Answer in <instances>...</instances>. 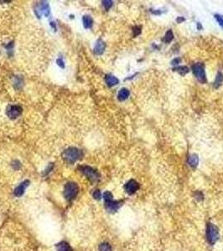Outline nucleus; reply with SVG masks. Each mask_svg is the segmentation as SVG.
I'll list each match as a JSON object with an SVG mask.
<instances>
[{
  "instance_id": "obj_1",
  "label": "nucleus",
  "mask_w": 223,
  "mask_h": 251,
  "mask_svg": "<svg viewBox=\"0 0 223 251\" xmlns=\"http://www.w3.org/2000/svg\"><path fill=\"white\" fill-rule=\"evenodd\" d=\"M63 158L65 161L68 162H74L77 161L78 159L82 157V152L81 150H79L77 148L71 147L68 148L67 150H65L63 152Z\"/></svg>"
},
{
  "instance_id": "obj_2",
  "label": "nucleus",
  "mask_w": 223,
  "mask_h": 251,
  "mask_svg": "<svg viewBox=\"0 0 223 251\" xmlns=\"http://www.w3.org/2000/svg\"><path fill=\"white\" fill-rule=\"evenodd\" d=\"M206 238L210 245H213L219 238V229L213 224L209 223L206 226Z\"/></svg>"
},
{
  "instance_id": "obj_3",
  "label": "nucleus",
  "mask_w": 223,
  "mask_h": 251,
  "mask_svg": "<svg viewBox=\"0 0 223 251\" xmlns=\"http://www.w3.org/2000/svg\"><path fill=\"white\" fill-rule=\"evenodd\" d=\"M192 71L194 73L195 76L196 77L199 82L204 84L206 82V76L205 72V66L202 63H197L195 64L192 66Z\"/></svg>"
},
{
  "instance_id": "obj_4",
  "label": "nucleus",
  "mask_w": 223,
  "mask_h": 251,
  "mask_svg": "<svg viewBox=\"0 0 223 251\" xmlns=\"http://www.w3.org/2000/svg\"><path fill=\"white\" fill-rule=\"evenodd\" d=\"M79 192L78 185L75 183H69L65 185L64 189V196L67 200H72L77 195Z\"/></svg>"
},
{
  "instance_id": "obj_5",
  "label": "nucleus",
  "mask_w": 223,
  "mask_h": 251,
  "mask_svg": "<svg viewBox=\"0 0 223 251\" xmlns=\"http://www.w3.org/2000/svg\"><path fill=\"white\" fill-rule=\"evenodd\" d=\"M81 173L84 174L88 179H90L91 182H97L99 179V177H100V175H99V173H98V172L97 170H95L92 167H88V166L81 167Z\"/></svg>"
},
{
  "instance_id": "obj_6",
  "label": "nucleus",
  "mask_w": 223,
  "mask_h": 251,
  "mask_svg": "<svg viewBox=\"0 0 223 251\" xmlns=\"http://www.w3.org/2000/svg\"><path fill=\"white\" fill-rule=\"evenodd\" d=\"M139 184L138 182H136L135 180L133 179H131L129 180L124 186V189L126 191L127 193H128L130 195H132L133 193H135L139 189Z\"/></svg>"
},
{
  "instance_id": "obj_7",
  "label": "nucleus",
  "mask_w": 223,
  "mask_h": 251,
  "mask_svg": "<svg viewBox=\"0 0 223 251\" xmlns=\"http://www.w3.org/2000/svg\"><path fill=\"white\" fill-rule=\"evenodd\" d=\"M22 112V108L20 106H10L7 109V116L10 119H15Z\"/></svg>"
},
{
  "instance_id": "obj_8",
  "label": "nucleus",
  "mask_w": 223,
  "mask_h": 251,
  "mask_svg": "<svg viewBox=\"0 0 223 251\" xmlns=\"http://www.w3.org/2000/svg\"><path fill=\"white\" fill-rule=\"evenodd\" d=\"M122 202L121 201H109V202H106V209L109 211V212H116L120 207L122 206Z\"/></svg>"
},
{
  "instance_id": "obj_9",
  "label": "nucleus",
  "mask_w": 223,
  "mask_h": 251,
  "mask_svg": "<svg viewBox=\"0 0 223 251\" xmlns=\"http://www.w3.org/2000/svg\"><path fill=\"white\" fill-rule=\"evenodd\" d=\"M106 48V45L102 39H98V41L97 42V44L95 45V48H94V52L97 54V55H102L105 50Z\"/></svg>"
},
{
  "instance_id": "obj_10",
  "label": "nucleus",
  "mask_w": 223,
  "mask_h": 251,
  "mask_svg": "<svg viewBox=\"0 0 223 251\" xmlns=\"http://www.w3.org/2000/svg\"><path fill=\"white\" fill-rule=\"evenodd\" d=\"M28 184H29V182H28V181H24V183L20 184V186H18V187L15 188V190H14V194H15V196L20 197L21 196V195H23V193H24V190H25V188L27 187V186H28Z\"/></svg>"
},
{
  "instance_id": "obj_11",
  "label": "nucleus",
  "mask_w": 223,
  "mask_h": 251,
  "mask_svg": "<svg viewBox=\"0 0 223 251\" xmlns=\"http://www.w3.org/2000/svg\"><path fill=\"white\" fill-rule=\"evenodd\" d=\"M188 163L192 167H197L198 163H199V158L196 154H191L189 156L188 158Z\"/></svg>"
},
{
  "instance_id": "obj_12",
  "label": "nucleus",
  "mask_w": 223,
  "mask_h": 251,
  "mask_svg": "<svg viewBox=\"0 0 223 251\" xmlns=\"http://www.w3.org/2000/svg\"><path fill=\"white\" fill-rule=\"evenodd\" d=\"M129 90L126 89V88H123L119 90L118 95H117V98L120 101H123V100H126L128 97L129 96Z\"/></svg>"
},
{
  "instance_id": "obj_13",
  "label": "nucleus",
  "mask_w": 223,
  "mask_h": 251,
  "mask_svg": "<svg viewBox=\"0 0 223 251\" xmlns=\"http://www.w3.org/2000/svg\"><path fill=\"white\" fill-rule=\"evenodd\" d=\"M106 82H107V85H109V86H113V85H115L117 84H118L119 81H118V79L115 77V76L111 75H107V76H106Z\"/></svg>"
},
{
  "instance_id": "obj_14",
  "label": "nucleus",
  "mask_w": 223,
  "mask_h": 251,
  "mask_svg": "<svg viewBox=\"0 0 223 251\" xmlns=\"http://www.w3.org/2000/svg\"><path fill=\"white\" fill-rule=\"evenodd\" d=\"M57 251H73L70 245L66 242H61L56 246Z\"/></svg>"
},
{
  "instance_id": "obj_15",
  "label": "nucleus",
  "mask_w": 223,
  "mask_h": 251,
  "mask_svg": "<svg viewBox=\"0 0 223 251\" xmlns=\"http://www.w3.org/2000/svg\"><path fill=\"white\" fill-rule=\"evenodd\" d=\"M223 82V75L221 72H218L217 75V78H216V81L214 82V87L215 88H219L221 85V84Z\"/></svg>"
},
{
  "instance_id": "obj_16",
  "label": "nucleus",
  "mask_w": 223,
  "mask_h": 251,
  "mask_svg": "<svg viewBox=\"0 0 223 251\" xmlns=\"http://www.w3.org/2000/svg\"><path fill=\"white\" fill-rule=\"evenodd\" d=\"M92 23H93L92 19H91L90 16L87 15V16L83 17V24H84V27L86 29H90V28H91Z\"/></svg>"
},
{
  "instance_id": "obj_17",
  "label": "nucleus",
  "mask_w": 223,
  "mask_h": 251,
  "mask_svg": "<svg viewBox=\"0 0 223 251\" xmlns=\"http://www.w3.org/2000/svg\"><path fill=\"white\" fill-rule=\"evenodd\" d=\"M174 71L179 72L181 75H184L189 72V68L187 66H177V67L174 68Z\"/></svg>"
},
{
  "instance_id": "obj_18",
  "label": "nucleus",
  "mask_w": 223,
  "mask_h": 251,
  "mask_svg": "<svg viewBox=\"0 0 223 251\" xmlns=\"http://www.w3.org/2000/svg\"><path fill=\"white\" fill-rule=\"evenodd\" d=\"M173 39H174V35H173V32H172L171 29H169V30H168V31L166 32V34H165L164 41H165V43H169V42H171L172 40H173Z\"/></svg>"
},
{
  "instance_id": "obj_19",
  "label": "nucleus",
  "mask_w": 223,
  "mask_h": 251,
  "mask_svg": "<svg viewBox=\"0 0 223 251\" xmlns=\"http://www.w3.org/2000/svg\"><path fill=\"white\" fill-rule=\"evenodd\" d=\"M99 250L100 251H112V246L107 243L101 244L99 246Z\"/></svg>"
},
{
  "instance_id": "obj_20",
  "label": "nucleus",
  "mask_w": 223,
  "mask_h": 251,
  "mask_svg": "<svg viewBox=\"0 0 223 251\" xmlns=\"http://www.w3.org/2000/svg\"><path fill=\"white\" fill-rule=\"evenodd\" d=\"M103 198L105 200V203L106 202H109V201H112L113 199V194L110 193V192H105L103 194Z\"/></svg>"
},
{
  "instance_id": "obj_21",
  "label": "nucleus",
  "mask_w": 223,
  "mask_h": 251,
  "mask_svg": "<svg viewBox=\"0 0 223 251\" xmlns=\"http://www.w3.org/2000/svg\"><path fill=\"white\" fill-rule=\"evenodd\" d=\"M102 5L105 8V9L108 10L112 7V5H113V1H109V0L102 1Z\"/></svg>"
},
{
  "instance_id": "obj_22",
  "label": "nucleus",
  "mask_w": 223,
  "mask_h": 251,
  "mask_svg": "<svg viewBox=\"0 0 223 251\" xmlns=\"http://www.w3.org/2000/svg\"><path fill=\"white\" fill-rule=\"evenodd\" d=\"M214 17H215V19L217 20L218 24L223 28V15H221V14H215Z\"/></svg>"
},
{
  "instance_id": "obj_23",
  "label": "nucleus",
  "mask_w": 223,
  "mask_h": 251,
  "mask_svg": "<svg viewBox=\"0 0 223 251\" xmlns=\"http://www.w3.org/2000/svg\"><path fill=\"white\" fill-rule=\"evenodd\" d=\"M133 29V36H134V37H136V36H138L139 35L141 34V28H140V27H137V26H136V27H134Z\"/></svg>"
},
{
  "instance_id": "obj_24",
  "label": "nucleus",
  "mask_w": 223,
  "mask_h": 251,
  "mask_svg": "<svg viewBox=\"0 0 223 251\" xmlns=\"http://www.w3.org/2000/svg\"><path fill=\"white\" fill-rule=\"evenodd\" d=\"M93 197L94 198H96V199H100L101 197H102V194H101L100 191H99V190H96L93 193Z\"/></svg>"
},
{
  "instance_id": "obj_25",
  "label": "nucleus",
  "mask_w": 223,
  "mask_h": 251,
  "mask_svg": "<svg viewBox=\"0 0 223 251\" xmlns=\"http://www.w3.org/2000/svg\"><path fill=\"white\" fill-rule=\"evenodd\" d=\"M195 199L198 200V201H201V200L203 199V194L201 192H196L195 193Z\"/></svg>"
},
{
  "instance_id": "obj_26",
  "label": "nucleus",
  "mask_w": 223,
  "mask_h": 251,
  "mask_svg": "<svg viewBox=\"0 0 223 251\" xmlns=\"http://www.w3.org/2000/svg\"><path fill=\"white\" fill-rule=\"evenodd\" d=\"M181 62V59L179 58V57H176L175 59H174L173 60L171 61V64H173V65H177L178 64H180Z\"/></svg>"
},
{
  "instance_id": "obj_27",
  "label": "nucleus",
  "mask_w": 223,
  "mask_h": 251,
  "mask_svg": "<svg viewBox=\"0 0 223 251\" xmlns=\"http://www.w3.org/2000/svg\"><path fill=\"white\" fill-rule=\"evenodd\" d=\"M184 20V19L183 18V17H178L177 18V20H176V21H177V23H179V24H180L181 22H183Z\"/></svg>"
},
{
  "instance_id": "obj_28",
  "label": "nucleus",
  "mask_w": 223,
  "mask_h": 251,
  "mask_svg": "<svg viewBox=\"0 0 223 251\" xmlns=\"http://www.w3.org/2000/svg\"><path fill=\"white\" fill-rule=\"evenodd\" d=\"M152 13H154V14H161V11H159V10H156V11H154V10H152Z\"/></svg>"
},
{
  "instance_id": "obj_29",
  "label": "nucleus",
  "mask_w": 223,
  "mask_h": 251,
  "mask_svg": "<svg viewBox=\"0 0 223 251\" xmlns=\"http://www.w3.org/2000/svg\"><path fill=\"white\" fill-rule=\"evenodd\" d=\"M198 29H201V24H200V23H198Z\"/></svg>"
}]
</instances>
